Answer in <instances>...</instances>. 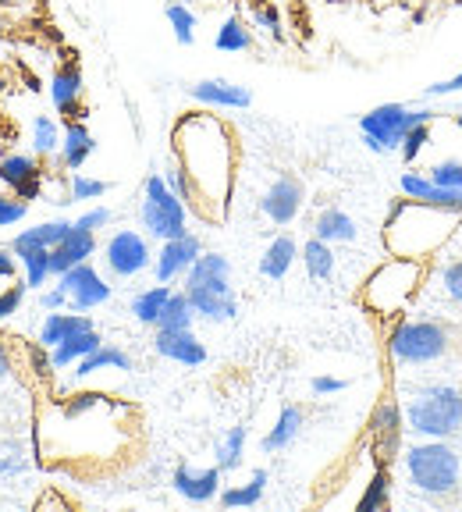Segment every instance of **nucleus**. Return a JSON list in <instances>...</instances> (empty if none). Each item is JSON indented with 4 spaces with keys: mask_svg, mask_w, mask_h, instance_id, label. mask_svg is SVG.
Listing matches in <instances>:
<instances>
[{
    "mask_svg": "<svg viewBox=\"0 0 462 512\" xmlns=\"http://www.w3.org/2000/svg\"><path fill=\"white\" fill-rule=\"evenodd\" d=\"M171 150H175V164L189 178V210L203 221H224L231 189H235V164H239L235 128L210 114V107L189 111L171 128Z\"/></svg>",
    "mask_w": 462,
    "mask_h": 512,
    "instance_id": "f257e3e1",
    "label": "nucleus"
},
{
    "mask_svg": "<svg viewBox=\"0 0 462 512\" xmlns=\"http://www.w3.org/2000/svg\"><path fill=\"white\" fill-rule=\"evenodd\" d=\"M402 420H406V431H413L416 438H455L462 431V392L445 381L420 384L409 392Z\"/></svg>",
    "mask_w": 462,
    "mask_h": 512,
    "instance_id": "f03ea898",
    "label": "nucleus"
},
{
    "mask_svg": "<svg viewBox=\"0 0 462 512\" xmlns=\"http://www.w3.org/2000/svg\"><path fill=\"white\" fill-rule=\"evenodd\" d=\"M409 207H413L416 224H409V217L402 214V200L391 203L388 217H384V246H388L391 256H413V260H423V256L438 253L441 242L452 235V232H427V228L452 224L455 214L431 207V203H420V200H409Z\"/></svg>",
    "mask_w": 462,
    "mask_h": 512,
    "instance_id": "7ed1b4c3",
    "label": "nucleus"
},
{
    "mask_svg": "<svg viewBox=\"0 0 462 512\" xmlns=\"http://www.w3.org/2000/svg\"><path fill=\"white\" fill-rule=\"evenodd\" d=\"M406 477L423 495H452L462 480V459L448 441L423 438L406 448Z\"/></svg>",
    "mask_w": 462,
    "mask_h": 512,
    "instance_id": "20e7f679",
    "label": "nucleus"
},
{
    "mask_svg": "<svg viewBox=\"0 0 462 512\" xmlns=\"http://www.w3.org/2000/svg\"><path fill=\"white\" fill-rule=\"evenodd\" d=\"M420 278H423L420 260H413V256H391V260H384V264L363 281L359 299H363L367 310L381 313V317H391V313L406 310V303L413 299Z\"/></svg>",
    "mask_w": 462,
    "mask_h": 512,
    "instance_id": "39448f33",
    "label": "nucleus"
},
{
    "mask_svg": "<svg viewBox=\"0 0 462 512\" xmlns=\"http://www.w3.org/2000/svg\"><path fill=\"white\" fill-rule=\"evenodd\" d=\"M434 107H409V104H377L359 118V136L370 153H395L406 139V132L423 121H438Z\"/></svg>",
    "mask_w": 462,
    "mask_h": 512,
    "instance_id": "423d86ee",
    "label": "nucleus"
},
{
    "mask_svg": "<svg viewBox=\"0 0 462 512\" xmlns=\"http://www.w3.org/2000/svg\"><path fill=\"white\" fill-rule=\"evenodd\" d=\"M139 221H143L146 235L157 242L178 239L189 232V207L168 189L164 175L153 171L143 182V203H139Z\"/></svg>",
    "mask_w": 462,
    "mask_h": 512,
    "instance_id": "0eeeda50",
    "label": "nucleus"
},
{
    "mask_svg": "<svg viewBox=\"0 0 462 512\" xmlns=\"http://www.w3.org/2000/svg\"><path fill=\"white\" fill-rule=\"evenodd\" d=\"M388 352L399 367H427L448 352V328L438 320H399L388 335Z\"/></svg>",
    "mask_w": 462,
    "mask_h": 512,
    "instance_id": "6e6552de",
    "label": "nucleus"
},
{
    "mask_svg": "<svg viewBox=\"0 0 462 512\" xmlns=\"http://www.w3.org/2000/svg\"><path fill=\"white\" fill-rule=\"evenodd\" d=\"M104 264L111 278H139L146 267H153L150 239L143 232H136V228H118L104 246Z\"/></svg>",
    "mask_w": 462,
    "mask_h": 512,
    "instance_id": "1a4fd4ad",
    "label": "nucleus"
},
{
    "mask_svg": "<svg viewBox=\"0 0 462 512\" xmlns=\"http://www.w3.org/2000/svg\"><path fill=\"white\" fill-rule=\"evenodd\" d=\"M185 296H189L196 317L210 320V324H228V320L239 317V299H235L231 278L185 281Z\"/></svg>",
    "mask_w": 462,
    "mask_h": 512,
    "instance_id": "9d476101",
    "label": "nucleus"
},
{
    "mask_svg": "<svg viewBox=\"0 0 462 512\" xmlns=\"http://www.w3.org/2000/svg\"><path fill=\"white\" fill-rule=\"evenodd\" d=\"M57 288L68 296V306L79 313H89V310H96V306L111 303V292H114V288L107 285L104 274L96 271L89 260L86 264L68 267L64 274H57Z\"/></svg>",
    "mask_w": 462,
    "mask_h": 512,
    "instance_id": "9b49d317",
    "label": "nucleus"
},
{
    "mask_svg": "<svg viewBox=\"0 0 462 512\" xmlns=\"http://www.w3.org/2000/svg\"><path fill=\"white\" fill-rule=\"evenodd\" d=\"M200 253H203V239L192 232L160 242V253H153V278H157L160 285H171V281L185 278Z\"/></svg>",
    "mask_w": 462,
    "mask_h": 512,
    "instance_id": "f8f14e48",
    "label": "nucleus"
},
{
    "mask_svg": "<svg viewBox=\"0 0 462 512\" xmlns=\"http://www.w3.org/2000/svg\"><path fill=\"white\" fill-rule=\"evenodd\" d=\"M0 182L15 192L18 200L32 203L43 196V168L36 153H4L0 157Z\"/></svg>",
    "mask_w": 462,
    "mask_h": 512,
    "instance_id": "ddd939ff",
    "label": "nucleus"
},
{
    "mask_svg": "<svg viewBox=\"0 0 462 512\" xmlns=\"http://www.w3.org/2000/svg\"><path fill=\"white\" fill-rule=\"evenodd\" d=\"M303 200H306V189L303 182L295 175H278L271 182V189L263 192L260 200V210L267 214V221L271 224H292L295 217H299V210H303Z\"/></svg>",
    "mask_w": 462,
    "mask_h": 512,
    "instance_id": "4468645a",
    "label": "nucleus"
},
{
    "mask_svg": "<svg viewBox=\"0 0 462 512\" xmlns=\"http://www.w3.org/2000/svg\"><path fill=\"white\" fill-rule=\"evenodd\" d=\"M189 96L200 107H210V111H249V107H253V89L239 86V82H228V79L192 82Z\"/></svg>",
    "mask_w": 462,
    "mask_h": 512,
    "instance_id": "2eb2a0df",
    "label": "nucleus"
},
{
    "mask_svg": "<svg viewBox=\"0 0 462 512\" xmlns=\"http://www.w3.org/2000/svg\"><path fill=\"white\" fill-rule=\"evenodd\" d=\"M171 488L192 505L214 502V498L221 495V466L214 463V466L196 470V466H189V463H178L175 473H171Z\"/></svg>",
    "mask_w": 462,
    "mask_h": 512,
    "instance_id": "dca6fc26",
    "label": "nucleus"
},
{
    "mask_svg": "<svg viewBox=\"0 0 462 512\" xmlns=\"http://www.w3.org/2000/svg\"><path fill=\"white\" fill-rule=\"evenodd\" d=\"M153 349L164 356V360L178 363V367H203L207 363V345L196 338V331L185 328V331H157L153 335Z\"/></svg>",
    "mask_w": 462,
    "mask_h": 512,
    "instance_id": "f3484780",
    "label": "nucleus"
},
{
    "mask_svg": "<svg viewBox=\"0 0 462 512\" xmlns=\"http://www.w3.org/2000/svg\"><path fill=\"white\" fill-rule=\"evenodd\" d=\"M82 93H86V79H82L79 64H61L50 79V100H54V111L68 118H82Z\"/></svg>",
    "mask_w": 462,
    "mask_h": 512,
    "instance_id": "a211bd4d",
    "label": "nucleus"
},
{
    "mask_svg": "<svg viewBox=\"0 0 462 512\" xmlns=\"http://www.w3.org/2000/svg\"><path fill=\"white\" fill-rule=\"evenodd\" d=\"M96 153V139L82 118H68L61 128V150H57V168L64 171H82L89 157Z\"/></svg>",
    "mask_w": 462,
    "mask_h": 512,
    "instance_id": "6ab92c4d",
    "label": "nucleus"
},
{
    "mask_svg": "<svg viewBox=\"0 0 462 512\" xmlns=\"http://www.w3.org/2000/svg\"><path fill=\"white\" fill-rule=\"evenodd\" d=\"M93 253H96V232L72 224V232L64 235V239L50 249V271H54V278H57V274H64L68 267L86 264Z\"/></svg>",
    "mask_w": 462,
    "mask_h": 512,
    "instance_id": "aec40b11",
    "label": "nucleus"
},
{
    "mask_svg": "<svg viewBox=\"0 0 462 512\" xmlns=\"http://www.w3.org/2000/svg\"><path fill=\"white\" fill-rule=\"evenodd\" d=\"M406 431V420H402V409L395 402H381L370 416V434H374V445L381 456H391L399 448V438Z\"/></svg>",
    "mask_w": 462,
    "mask_h": 512,
    "instance_id": "412c9836",
    "label": "nucleus"
},
{
    "mask_svg": "<svg viewBox=\"0 0 462 512\" xmlns=\"http://www.w3.org/2000/svg\"><path fill=\"white\" fill-rule=\"evenodd\" d=\"M100 345H104V335H100L96 328L75 331V335H68L61 345H54V349H50V367H54V370L75 367L82 356H89V352L100 349Z\"/></svg>",
    "mask_w": 462,
    "mask_h": 512,
    "instance_id": "4be33fe9",
    "label": "nucleus"
},
{
    "mask_svg": "<svg viewBox=\"0 0 462 512\" xmlns=\"http://www.w3.org/2000/svg\"><path fill=\"white\" fill-rule=\"evenodd\" d=\"M295 260H299V242H295L292 235H278V239H271L267 249H263L260 274L267 281H281V278H288Z\"/></svg>",
    "mask_w": 462,
    "mask_h": 512,
    "instance_id": "5701e85b",
    "label": "nucleus"
},
{
    "mask_svg": "<svg viewBox=\"0 0 462 512\" xmlns=\"http://www.w3.org/2000/svg\"><path fill=\"white\" fill-rule=\"evenodd\" d=\"M86 328H96L93 320L86 317V313L79 310H50L47 320H43L40 328V349H54V345H61L68 335H75V331H86Z\"/></svg>",
    "mask_w": 462,
    "mask_h": 512,
    "instance_id": "b1692460",
    "label": "nucleus"
},
{
    "mask_svg": "<svg viewBox=\"0 0 462 512\" xmlns=\"http://www.w3.org/2000/svg\"><path fill=\"white\" fill-rule=\"evenodd\" d=\"M306 427V413L303 406H281L278 420H274V427L267 434H263V452H285L288 445H292L299 434H303Z\"/></svg>",
    "mask_w": 462,
    "mask_h": 512,
    "instance_id": "393cba45",
    "label": "nucleus"
},
{
    "mask_svg": "<svg viewBox=\"0 0 462 512\" xmlns=\"http://www.w3.org/2000/svg\"><path fill=\"white\" fill-rule=\"evenodd\" d=\"M18 256V264H22V281L25 288H47V281L54 278L50 271V249L47 246H36V242H22V246H11Z\"/></svg>",
    "mask_w": 462,
    "mask_h": 512,
    "instance_id": "a878e982",
    "label": "nucleus"
},
{
    "mask_svg": "<svg viewBox=\"0 0 462 512\" xmlns=\"http://www.w3.org/2000/svg\"><path fill=\"white\" fill-rule=\"evenodd\" d=\"M313 235L331 242V246H342V242H356L359 224L342 207H324L317 214V221H313Z\"/></svg>",
    "mask_w": 462,
    "mask_h": 512,
    "instance_id": "bb28decb",
    "label": "nucleus"
},
{
    "mask_svg": "<svg viewBox=\"0 0 462 512\" xmlns=\"http://www.w3.org/2000/svg\"><path fill=\"white\" fill-rule=\"evenodd\" d=\"M100 370H132V356L125 349H118V345H100V349H93L75 363L72 374L75 381H86V377L100 374Z\"/></svg>",
    "mask_w": 462,
    "mask_h": 512,
    "instance_id": "cd10ccee",
    "label": "nucleus"
},
{
    "mask_svg": "<svg viewBox=\"0 0 462 512\" xmlns=\"http://www.w3.org/2000/svg\"><path fill=\"white\" fill-rule=\"evenodd\" d=\"M299 260H303L306 274H310L313 281H331L335 278V246L324 239H306V246H299Z\"/></svg>",
    "mask_w": 462,
    "mask_h": 512,
    "instance_id": "c85d7f7f",
    "label": "nucleus"
},
{
    "mask_svg": "<svg viewBox=\"0 0 462 512\" xmlns=\"http://www.w3.org/2000/svg\"><path fill=\"white\" fill-rule=\"evenodd\" d=\"M267 480H271V473L267 470H253V477H249L246 484H231V488H224L217 498H221L224 509H253V505L263 502Z\"/></svg>",
    "mask_w": 462,
    "mask_h": 512,
    "instance_id": "c756f323",
    "label": "nucleus"
},
{
    "mask_svg": "<svg viewBox=\"0 0 462 512\" xmlns=\"http://www.w3.org/2000/svg\"><path fill=\"white\" fill-rule=\"evenodd\" d=\"M171 292L175 288L171 285H153V288H143L136 299H132V317L139 320V324H146V328H157L160 313H164V303L171 299Z\"/></svg>",
    "mask_w": 462,
    "mask_h": 512,
    "instance_id": "7c9ffc66",
    "label": "nucleus"
},
{
    "mask_svg": "<svg viewBox=\"0 0 462 512\" xmlns=\"http://www.w3.org/2000/svg\"><path fill=\"white\" fill-rule=\"evenodd\" d=\"M214 47L221 54H246V50H253V32H249V25L239 15H228L221 22V29H217Z\"/></svg>",
    "mask_w": 462,
    "mask_h": 512,
    "instance_id": "2f4dec72",
    "label": "nucleus"
},
{
    "mask_svg": "<svg viewBox=\"0 0 462 512\" xmlns=\"http://www.w3.org/2000/svg\"><path fill=\"white\" fill-rule=\"evenodd\" d=\"M32 132V153L36 157H57V150H61V125H57L50 114H36L29 125Z\"/></svg>",
    "mask_w": 462,
    "mask_h": 512,
    "instance_id": "473e14b6",
    "label": "nucleus"
},
{
    "mask_svg": "<svg viewBox=\"0 0 462 512\" xmlns=\"http://www.w3.org/2000/svg\"><path fill=\"white\" fill-rule=\"evenodd\" d=\"M75 221H64V217H54V221H40L36 228H25V232H18L15 239H11V246H22V242H36V246H47L54 249L57 242L64 239V235L72 232Z\"/></svg>",
    "mask_w": 462,
    "mask_h": 512,
    "instance_id": "72a5a7b5",
    "label": "nucleus"
},
{
    "mask_svg": "<svg viewBox=\"0 0 462 512\" xmlns=\"http://www.w3.org/2000/svg\"><path fill=\"white\" fill-rule=\"evenodd\" d=\"M192 320H196V310H192L189 296H185V288H182V292H171V299L164 303L157 331H185V328H192Z\"/></svg>",
    "mask_w": 462,
    "mask_h": 512,
    "instance_id": "f704fd0d",
    "label": "nucleus"
},
{
    "mask_svg": "<svg viewBox=\"0 0 462 512\" xmlns=\"http://www.w3.org/2000/svg\"><path fill=\"white\" fill-rule=\"evenodd\" d=\"M214 456H217V466H221V473L239 470L242 459H246V427H228V434L217 441Z\"/></svg>",
    "mask_w": 462,
    "mask_h": 512,
    "instance_id": "c9c22d12",
    "label": "nucleus"
},
{
    "mask_svg": "<svg viewBox=\"0 0 462 512\" xmlns=\"http://www.w3.org/2000/svg\"><path fill=\"white\" fill-rule=\"evenodd\" d=\"M164 18H168L171 32H175V40L182 43V47H192V43H196V25H200V18H196V11H192L189 4L171 0L168 8H164Z\"/></svg>",
    "mask_w": 462,
    "mask_h": 512,
    "instance_id": "e433bc0d",
    "label": "nucleus"
},
{
    "mask_svg": "<svg viewBox=\"0 0 462 512\" xmlns=\"http://www.w3.org/2000/svg\"><path fill=\"white\" fill-rule=\"evenodd\" d=\"M388 502H391V477H388V470H384V466H377V473L370 477L367 491H363V498L356 502V509L359 512H377V509H384Z\"/></svg>",
    "mask_w": 462,
    "mask_h": 512,
    "instance_id": "4c0bfd02",
    "label": "nucleus"
},
{
    "mask_svg": "<svg viewBox=\"0 0 462 512\" xmlns=\"http://www.w3.org/2000/svg\"><path fill=\"white\" fill-rule=\"evenodd\" d=\"M203 278H231V260L224 253H207L203 249L200 256H196V264L189 267V274H185V281H203Z\"/></svg>",
    "mask_w": 462,
    "mask_h": 512,
    "instance_id": "58836bf2",
    "label": "nucleus"
},
{
    "mask_svg": "<svg viewBox=\"0 0 462 512\" xmlns=\"http://www.w3.org/2000/svg\"><path fill=\"white\" fill-rule=\"evenodd\" d=\"M107 192H111V182H104V178L79 175V171H75V175H72V185H68V196H72V203L100 200V196H107Z\"/></svg>",
    "mask_w": 462,
    "mask_h": 512,
    "instance_id": "ea45409f",
    "label": "nucleus"
},
{
    "mask_svg": "<svg viewBox=\"0 0 462 512\" xmlns=\"http://www.w3.org/2000/svg\"><path fill=\"white\" fill-rule=\"evenodd\" d=\"M29 470V459H25V448L18 441H4L0 445V480L22 477Z\"/></svg>",
    "mask_w": 462,
    "mask_h": 512,
    "instance_id": "a19ab883",
    "label": "nucleus"
},
{
    "mask_svg": "<svg viewBox=\"0 0 462 512\" xmlns=\"http://www.w3.org/2000/svg\"><path fill=\"white\" fill-rule=\"evenodd\" d=\"M431 125H434V121H423V125H413L406 132V139H402V146H399V153H402V160H406V164L420 160V153L431 146Z\"/></svg>",
    "mask_w": 462,
    "mask_h": 512,
    "instance_id": "79ce46f5",
    "label": "nucleus"
},
{
    "mask_svg": "<svg viewBox=\"0 0 462 512\" xmlns=\"http://www.w3.org/2000/svg\"><path fill=\"white\" fill-rule=\"evenodd\" d=\"M253 25L256 29H263L271 40H285V25H281V11L274 8V4H256L253 8Z\"/></svg>",
    "mask_w": 462,
    "mask_h": 512,
    "instance_id": "37998d69",
    "label": "nucleus"
},
{
    "mask_svg": "<svg viewBox=\"0 0 462 512\" xmlns=\"http://www.w3.org/2000/svg\"><path fill=\"white\" fill-rule=\"evenodd\" d=\"M427 175H431V182L441 185V189H462V160H455V157L438 160Z\"/></svg>",
    "mask_w": 462,
    "mask_h": 512,
    "instance_id": "c03bdc74",
    "label": "nucleus"
},
{
    "mask_svg": "<svg viewBox=\"0 0 462 512\" xmlns=\"http://www.w3.org/2000/svg\"><path fill=\"white\" fill-rule=\"evenodd\" d=\"M399 189H402V196H409V200H420L423 203L434 192V182H431V175H420V171H402Z\"/></svg>",
    "mask_w": 462,
    "mask_h": 512,
    "instance_id": "a18cd8bd",
    "label": "nucleus"
},
{
    "mask_svg": "<svg viewBox=\"0 0 462 512\" xmlns=\"http://www.w3.org/2000/svg\"><path fill=\"white\" fill-rule=\"evenodd\" d=\"M25 214H29V203L18 200L15 192H4L0 189V228H11V224L25 221Z\"/></svg>",
    "mask_w": 462,
    "mask_h": 512,
    "instance_id": "49530a36",
    "label": "nucleus"
},
{
    "mask_svg": "<svg viewBox=\"0 0 462 512\" xmlns=\"http://www.w3.org/2000/svg\"><path fill=\"white\" fill-rule=\"evenodd\" d=\"M441 288L452 303L462 306V260H452V264L441 267Z\"/></svg>",
    "mask_w": 462,
    "mask_h": 512,
    "instance_id": "de8ad7c7",
    "label": "nucleus"
},
{
    "mask_svg": "<svg viewBox=\"0 0 462 512\" xmlns=\"http://www.w3.org/2000/svg\"><path fill=\"white\" fill-rule=\"evenodd\" d=\"M22 299H25V281H11L8 288H0V320L15 317Z\"/></svg>",
    "mask_w": 462,
    "mask_h": 512,
    "instance_id": "09e8293b",
    "label": "nucleus"
},
{
    "mask_svg": "<svg viewBox=\"0 0 462 512\" xmlns=\"http://www.w3.org/2000/svg\"><path fill=\"white\" fill-rule=\"evenodd\" d=\"M104 402V395H96V392H79V395H72V399L64 402V416H82V413H89V409H96Z\"/></svg>",
    "mask_w": 462,
    "mask_h": 512,
    "instance_id": "8fccbe9b",
    "label": "nucleus"
},
{
    "mask_svg": "<svg viewBox=\"0 0 462 512\" xmlns=\"http://www.w3.org/2000/svg\"><path fill=\"white\" fill-rule=\"evenodd\" d=\"M111 221H114L111 207H93V210H86L75 224H79V228H89V232H104Z\"/></svg>",
    "mask_w": 462,
    "mask_h": 512,
    "instance_id": "3c124183",
    "label": "nucleus"
},
{
    "mask_svg": "<svg viewBox=\"0 0 462 512\" xmlns=\"http://www.w3.org/2000/svg\"><path fill=\"white\" fill-rule=\"evenodd\" d=\"M462 93V72L455 79H445V82H434V86H423V100H445V96H455Z\"/></svg>",
    "mask_w": 462,
    "mask_h": 512,
    "instance_id": "603ef678",
    "label": "nucleus"
},
{
    "mask_svg": "<svg viewBox=\"0 0 462 512\" xmlns=\"http://www.w3.org/2000/svg\"><path fill=\"white\" fill-rule=\"evenodd\" d=\"M310 388H313V395H320V399H324V395H342L345 388H349V381H345V377L320 374V377H313V381H310Z\"/></svg>",
    "mask_w": 462,
    "mask_h": 512,
    "instance_id": "864d4df0",
    "label": "nucleus"
},
{
    "mask_svg": "<svg viewBox=\"0 0 462 512\" xmlns=\"http://www.w3.org/2000/svg\"><path fill=\"white\" fill-rule=\"evenodd\" d=\"M22 274V264H18V256L11 246H0V281H15Z\"/></svg>",
    "mask_w": 462,
    "mask_h": 512,
    "instance_id": "5fc2aeb1",
    "label": "nucleus"
},
{
    "mask_svg": "<svg viewBox=\"0 0 462 512\" xmlns=\"http://www.w3.org/2000/svg\"><path fill=\"white\" fill-rule=\"evenodd\" d=\"M40 306H43V310H68V296H64V292H61V288H40Z\"/></svg>",
    "mask_w": 462,
    "mask_h": 512,
    "instance_id": "6e6d98bb",
    "label": "nucleus"
},
{
    "mask_svg": "<svg viewBox=\"0 0 462 512\" xmlns=\"http://www.w3.org/2000/svg\"><path fill=\"white\" fill-rule=\"evenodd\" d=\"M11 356H8V349H4V342H0V384L8 381V374H11Z\"/></svg>",
    "mask_w": 462,
    "mask_h": 512,
    "instance_id": "4d7b16f0",
    "label": "nucleus"
},
{
    "mask_svg": "<svg viewBox=\"0 0 462 512\" xmlns=\"http://www.w3.org/2000/svg\"><path fill=\"white\" fill-rule=\"evenodd\" d=\"M25 4H32V0H0V8H25Z\"/></svg>",
    "mask_w": 462,
    "mask_h": 512,
    "instance_id": "13d9d810",
    "label": "nucleus"
},
{
    "mask_svg": "<svg viewBox=\"0 0 462 512\" xmlns=\"http://www.w3.org/2000/svg\"><path fill=\"white\" fill-rule=\"evenodd\" d=\"M4 93H8V75L0 72V96H4Z\"/></svg>",
    "mask_w": 462,
    "mask_h": 512,
    "instance_id": "bf43d9fd",
    "label": "nucleus"
},
{
    "mask_svg": "<svg viewBox=\"0 0 462 512\" xmlns=\"http://www.w3.org/2000/svg\"><path fill=\"white\" fill-rule=\"evenodd\" d=\"M452 125L459 128V132H462V114H455V121H452Z\"/></svg>",
    "mask_w": 462,
    "mask_h": 512,
    "instance_id": "052dcab7",
    "label": "nucleus"
},
{
    "mask_svg": "<svg viewBox=\"0 0 462 512\" xmlns=\"http://www.w3.org/2000/svg\"><path fill=\"white\" fill-rule=\"evenodd\" d=\"M0 11H4V8H0Z\"/></svg>",
    "mask_w": 462,
    "mask_h": 512,
    "instance_id": "680f3d73",
    "label": "nucleus"
}]
</instances>
